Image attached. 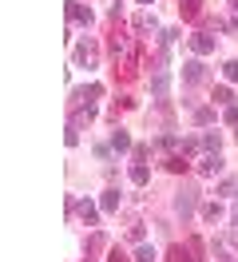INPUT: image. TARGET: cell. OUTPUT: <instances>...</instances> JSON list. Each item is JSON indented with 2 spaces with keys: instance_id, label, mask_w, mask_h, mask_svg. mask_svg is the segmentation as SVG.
<instances>
[{
  "instance_id": "10",
  "label": "cell",
  "mask_w": 238,
  "mask_h": 262,
  "mask_svg": "<svg viewBox=\"0 0 238 262\" xmlns=\"http://www.w3.org/2000/svg\"><path fill=\"white\" fill-rule=\"evenodd\" d=\"M76 211H79V219H83L88 227H95V223H99V211H95V203H88V199H83V203H76Z\"/></svg>"
},
{
  "instance_id": "30",
  "label": "cell",
  "mask_w": 238,
  "mask_h": 262,
  "mask_svg": "<svg viewBox=\"0 0 238 262\" xmlns=\"http://www.w3.org/2000/svg\"><path fill=\"white\" fill-rule=\"evenodd\" d=\"M234 139H238V131H234Z\"/></svg>"
},
{
  "instance_id": "21",
  "label": "cell",
  "mask_w": 238,
  "mask_h": 262,
  "mask_svg": "<svg viewBox=\"0 0 238 262\" xmlns=\"http://www.w3.org/2000/svg\"><path fill=\"white\" fill-rule=\"evenodd\" d=\"M214 103H234V92L230 88H214Z\"/></svg>"
},
{
  "instance_id": "20",
  "label": "cell",
  "mask_w": 238,
  "mask_h": 262,
  "mask_svg": "<svg viewBox=\"0 0 238 262\" xmlns=\"http://www.w3.org/2000/svg\"><path fill=\"white\" fill-rule=\"evenodd\" d=\"M159 147H179V135H175V131H163V135H159Z\"/></svg>"
},
{
  "instance_id": "19",
  "label": "cell",
  "mask_w": 238,
  "mask_h": 262,
  "mask_svg": "<svg viewBox=\"0 0 238 262\" xmlns=\"http://www.w3.org/2000/svg\"><path fill=\"white\" fill-rule=\"evenodd\" d=\"M210 119H214V107H194V123H210Z\"/></svg>"
},
{
  "instance_id": "15",
  "label": "cell",
  "mask_w": 238,
  "mask_h": 262,
  "mask_svg": "<svg viewBox=\"0 0 238 262\" xmlns=\"http://www.w3.org/2000/svg\"><path fill=\"white\" fill-rule=\"evenodd\" d=\"M111 147H115V151H131V135H127L123 127H119L115 135H111Z\"/></svg>"
},
{
  "instance_id": "8",
  "label": "cell",
  "mask_w": 238,
  "mask_h": 262,
  "mask_svg": "<svg viewBox=\"0 0 238 262\" xmlns=\"http://www.w3.org/2000/svg\"><path fill=\"white\" fill-rule=\"evenodd\" d=\"M167 258H171V262H203L194 250H190V243L187 246H171V254H167Z\"/></svg>"
},
{
  "instance_id": "11",
  "label": "cell",
  "mask_w": 238,
  "mask_h": 262,
  "mask_svg": "<svg viewBox=\"0 0 238 262\" xmlns=\"http://www.w3.org/2000/svg\"><path fill=\"white\" fill-rule=\"evenodd\" d=\"M179 12H183V20H199L203 16V0H183Z\"/></svg>"
},
{
  "instance_id": "18",
  "label": "cell",
  "mask_w": 238,
  "mask_h": 262,
  "mask_svg": "<svg viewBox=\"0 0 238 262\" xmlns=\"http://www.w3.org/2000/svg\"><path fill=\"white\" fill-rule=\"evenodd\" d=\"M199 143H203L206 151H219V143H222V139H219V131H206V135L199 139Z\"/></svg>"
},
{
  "instance_id": "3",
  "label": "cell",
  "mask_w": 238,
  "mask_h": 262,
  "mask_svg": "<svg viewBox=\"0 0 238 262\" xmlns=\"http://www.w3.org/2000/svg\"><path fill=\"white\" fill-rule=\"evenodd\" d=\"M68 16H72V24H83V28H92V8L88 4H79V0H68Z\"/></svg>"
},
{
  "instance_id": "9",
  "label": "cell",
  "mask_w": 238,
  "mask_h": 262,
  "mask_svg": "<svg viewBox=\"0 0 238 262\" xmlns=\"http://www.w3.org/2000/svg\"><path fill=\"white\" fill-rule=\"evenodd\" d=\"M135 32H159L155 12H139V16H135Z\"/></svg>"
},
{
  "instance_id": "1",
  "label": "cell",
  "mask_w": 238,
  "mask_h": 262,
  "mask_svg": "<svg viewBox=\"0 0 238 262\" xmlns=\"http://www.w3.org/2000/svg\"><path fill=\"white\" fill-rule=\"evenodd\" d=\"M194 207H199V191H194V187H183V191L175 195V214H179V219H187Z\"/></svg>"
},
{
  "instance_id": "23",
  "label": "cell",
  "mask_w": 238,
  "mask_h": 262,
  "mask_svg": "<svg viewBox=\"0 0 238 262\" xmlns=\"http://www.w3.org/2000/svg\"><path fill=\"white\" fill-rule=\"evenodd\" d=\"M230 127H238V103H226V115H222Z\"/></svg>"
},
{
  "instance_id": "7",
  "label": "cell",
  "mask_w": 238,
  "mask_h": 262,
  "mask_svg": "<svg viewBox=\"0 0 238 262\" xmlns=\"http://www.w3.org/2000/svg\"><path fill=\"white\" fill-rule=\"evenodd\" d=\"M190 48H194V56H206V52H214V36H210V32L190 36Z\"/></svg>"
},
{
  "instance_id": "29",
  "label": "cell",
  "mask_w": 238,
  "mask_h": 262,
  "mask_svg": "<svg viewBox=\"0 0 238 262\" xmlns=\"http://www.w3.org/2000/svg\"><path fill=\"white\" fill-rule=\"evenodd\" d=\"M139 4H155V0H139Z\"/></svg>"
},
{
  "instance_id": "13",
  "label": "cell",
  "mask_w": 238,
  "mask_h": 262,
  "mask_svg": "<svg viewBox=\"0 0 238 262\" xmlns=\"http://www.w3.org/2000/svg\"><path fill=\"white\" fill-rule=\"evenodd\" d=\"M99 207H103V211H119V191H115V187H107V191H103V199H99Z\"/></svg>"
},
{
  "instance_id": "4",
  "label": "cell",
  "mask_w": 238,
  "mask_h": 262,
  "mask_svg": "<svg viewBox=\"0 0 238 262\" xmlns=\"http://www.w3.org/2000/svg\"><path fill=\"white\" fill-rule=\"evenodd\" d=\"M99 96H103V83H88V88H79L76 96H72V103H76V107H88V103H95Z\"/></svg>"
},
{
  "instance_id": "27",
  "label": "cell",
  "mask_w": 238,
  "mask_h": 262,
  "mask_svg": "<svg viewBox=\"0 0 238 262\" xmlns=\"http://www.w3.org/2000/svg\"><path fill=\"white\" fill-rule=\"evenodd\" d=\"M107 262H127V258L119 254V250H111V258H107Z\"/></svg>"
},
{
  "instance_id": "5",
  "label": "cell",
  "mask_w": 238,
  "mask_h": 262,
  "mask_svg": "<svg viewBox=\"0 0 238 262\" xmlns=\"http://www.w3.org/2000/svg\"><path fill=\"white\" fill-rule=\"evenodd\" d=\"M222 163H226V159H222L219 151H206L203 159H199V171H203V175H219V171H222Z\"/></svg>"
},
{
  "instance_id": "2",
  "label": "cell",
  "mask_w": 238,
  "mask_h": 262,
  "mask_svg": "<svg viewBox=\"0 0 238 262\" xmlns=\"http://www.w3.org/2000/svg\"><path fill=\"white\" fill-rule=\"evenodd\" d=\"M95 56H99V48H95L92 40H79L76 44V68H92Z\"/></svg>"
},
{
  "instance_id": "28",
  "label": "cell",
  "mask_w": 238,
  "mask_h": 262,
  "mask_svg": "<svg viewBox=\"0 0 238 262\" xmlns=\"http://www.w3.org/2000/svg\"><path fill=\"white\" fill-rule=\"evenodd\" d=\"M230 8H234V12H238V0H230Z\"/></svg>"
},
{
  "instance_id": "24",
  "label": "cell",
  "mask_w": 238,
  "mask_h": 262,
  "mask_svg": "<svg viewBox=\"0 0 238 262\" xmlns=\"http://www.w3.org/2000/svg\"><path fill=\"white\" fill-rule=\"evenodd\" d=\"M155 258V250H151V246H139V250H135V262H151Z\"/></svg>"
},
{
  "instance_id": "25",
  "label": "cell",
  "mask_w": 238,
  "mask_h": 262,
  "mask_svg": "<svg viewBox=\"0 0 238 262\" xmlns=\"http://www.w3.org/2000/svg\"><path fill=\"white\" fill-rule=\"evenodd\" d=\"M234 191H238V179H226V183L219 187V195H234Z\"/></svg>"
},
{
  "instance_id": "17",
  "label": "cell",
  "mask_w": 238,
  "mask_h": 262,
  "mask_svg": "<svg viewBox=\"0 0 238 262\" xmlns=\"http://www.w3.org/2000/svg\"><path fill=\"white\" fill-rule=\"evenodd\" d=\"M167 171H171V175H183V171H187V159H183V155H171V159H167Z\"/></svg>"
},
{
  "instance_id": "22",
  "label": "cell",
  "mask_w": 238,
  "mask_h": 262,
  "mask_svg": "<svg viewBox=\"0 0 238 262\" xmlns=\"http://www.w3.org/2000/svg\"><path fill=\"white\" fill-rule=\"evenodd\" d=\"M222 72H226V80H230V83H238V60H226Z\"/></svg>"
},
{
  "instance_id": "26",
  "label": "cell",
  "mask_w": 238,
  "mask_h": 262,
  "mask_svg": "<svg viewBox=\"0 0 238 262\" xmlns=\"http://www.w3.org/2000/svg\"><path fill=\"white\" fill-rule=\"evenodd\" d=\"M95 250H103V234H92V243H88V254H95Z\"/></svg>"
},
{
  "instance_id": "12",
  "label": "cell",
  "mask_w": 238,
  "mask_h": 262,
  "mask_svg": "<svg viewBox=\"0 0 238 262\" xmlns=\"http://www.w3.org/2000/svg\"><path fill=\"white\" fill-rule=\"evenodd\" d=\"M167 88H171V76H167V68H159L155 80H151V92H155V96H167Z\"/></svg>"
},
{
  "instance_id": "6",
  "label": "cell",
  "mask_w": 238,
  "mask_h": 262,
  "mask_svg": "<svg viewBox=\"0 0 238 262\" xmlns=\"http://www.w3.org/2000/svg\"><path fill=\"white\" fill-rule=\"evenodd\" d=\"M183 80H187V83H203L206 80V68L199 64V60H187V64H183Z\"/></svg>"
},
{
  "instance_id": "14",
  "label": "cell",
  "mask_w": 238,
  "mask_h": 262,
  "mask_svg": "<svg viewBox=\"0 0 238 262\" xmlns=\"http://www.w3.org/2000/svg\"><path fill=\"white\" fill-rule=\"evenodd\" d=\"M147 179H151L147 163H135V167H131V183H135V187H147Z\"/></svg>"
},
{
  "instance_id": "31",
  "label": "cell",
  "mask_w": 238,
  "mask_h": 262,
  "mask_svg": "<svg viewBox=\"0 0 238 262\" xmlns=\"http://www.w3.org/2000/svg\"><path fill=\"white\" fill-rule=\"evenodd\" d=\"M88 262H92V258H88Z\"/></svg>"
},
{
  "instance_id": "16",
  "label": "cell",
  "mask_w": 238,
  "mask_h": 262,
  "mask_svg": "<svg viewBox=\"0 0 238 262\" xmlns=\"http://www.w3.org/2000/svg\"><path fill=\"white\" fill-rule=\"evenodd\" d=\"M203 219H206V223H219V219H222V207H219V203H203Z\"/></svg>"
}]
</instances>
